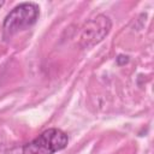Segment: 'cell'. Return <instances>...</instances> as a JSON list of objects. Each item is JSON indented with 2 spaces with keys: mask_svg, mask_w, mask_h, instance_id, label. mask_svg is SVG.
Listing matches in <instances>:
<instances>
[{
  "mask_svg": "<svg viewBox=\"0 0 154 154\" xmlns=\"http://www.w3.org/2000/svg\"><path fill=\"white\" fill-rule=\"evenodd\" d=\"M40 8L34 2H23L16 6L6 17L2 24L4 38H11L17 32L34 25L38 18Z\"/></svg>",
  "mask_w": 154,
  "mask_h": 154,
  "instance_id": "obj_1",
  "label": "cell"
},
{
  "mask_svg": "<svg viewBox=\"0 0 154 154\" xmlns=\"http://www.w3.org/2000/svg\"><path fill=\"white\" fill-rule=\"evenodd\" d=\"M67 135L59 129H48L43 131L30 143L19 148L18 154H53L67 146Z\"/></svg>",
  "mask_w": 154,
  "mask_h": 154,
  "instance_id": "obj_2",
  "label": "cell"
},
{
  "mask_svg": "<svg viewBox=\"0 0 154 154\" xmlns=\"http://www.w3.org/2000/svg\"><path fill=\"white\" fill-rule=\"evenodd\" d=\"M112 28L111 19L107 16L99 14L95 18L87 22L81 32L79 43L82 47L88 48L101 42L109 32Z\"/></svg>",
  "mask_w": 154,
  "mask_h": 154,
  "instance_id": "obj_3",
  "label": "cell"
},
{
  "mask_svg": "<svg viewBox=\"0 0 154 154\" xmlns=\"http://www.w3.org/2000/svg\"><path fill=\"white\" fill-rule=\"evenodd\" d=\"M128 61H129V57H128V55L120 54V55H118V58H117V64H118V65H124V64H126Z\"/></svg>",
  "mask_w": 154,
  "mask_h": 154,
  "instance_id": "obj_4",
  "label": "cell"
},
{
  "mask_svg": "<svg viewBox=\"0 0 154 154\" xmlns=\"http://www.w3.org/2000/svg\"><path fill=\"white\" fill-rule=\"evenodd\" d=\"M2 5H4V1H0V7H1Z\"/></svg>",
  "mask_w": 154,
  "mask_h": 154,
  "instance_id": "obj_5",
  "label": "cell"
}]
</instances>
